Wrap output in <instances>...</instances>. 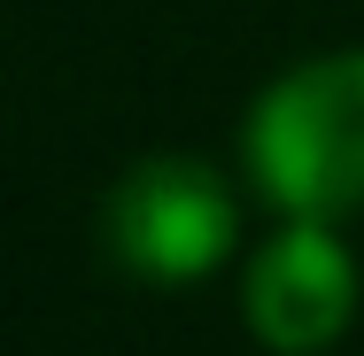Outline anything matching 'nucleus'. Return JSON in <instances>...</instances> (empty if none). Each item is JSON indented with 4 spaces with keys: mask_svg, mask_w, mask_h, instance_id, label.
Here are the masks:
<instances>
[{
    "mask_svg": "<svg viewBox=\"0 0 364 356\" xmlns=\"http://www.w3.org/2000/svg\"><path fill=\"white\" fill-rule=\"evenodd\" d=\"M248 171L264 202L310 225L364 210V47L294 63L248 109Z\"/></svg>",
    "mask_w": 364,
    "mask_h": 356,
    "instance_id": "obj_1",
    "label": "nucleus"
},
{
    "mask_svg": "<svg viewBox=\"0 0 364 356\" xmlns=\"http://www.w3.org/2000/svg\"><path fill=\"white\" fill-rule=\"evenodd\" d=\"M109 256L147 286H194L240 248V202L194 155H140L101 202Z\"/></svg>",
    "mask_w": 364,
    "mask_h": 356,
    "instance_id": "obj_2",
    "label": "nucleus"
},
{
    "mask_svg": "<svg viewBox=\"0 0 364 356\" xmlns=\"http://www.w3.org/2000/svg\"><path fill=\"white\" fill-rule=\"evenodd\" d=\"M240 310L272 356H326L357 318V256L333 240V225L287 217V232L256 248Z\"/></svg>",
    "mask_w": 364,
    "mask_h": 356,
    "instance_id": "obj_3",
    "label": "nucleus"
}]
</instances>
